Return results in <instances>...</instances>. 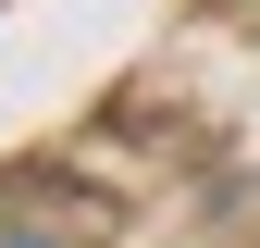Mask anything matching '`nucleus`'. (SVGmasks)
I'll return each instance as SVG.
<instances>
[]
</instances>
